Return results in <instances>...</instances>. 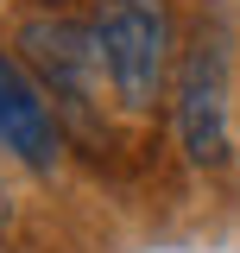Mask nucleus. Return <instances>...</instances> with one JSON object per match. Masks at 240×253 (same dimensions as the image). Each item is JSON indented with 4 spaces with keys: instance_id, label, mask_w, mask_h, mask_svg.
Wrapping results in <instances>:
<instances>
[{
    "instance_id": "obj_2",
    "label": "nucleus",
    "mask_w": 240,
    "mask_h": 253,
    "mask_svg": "<svg viewBox=\"0 0 240 253\" xmlns=\"http://www.w3.org/2000/svg\"><path fill=\"white\" fill-rule=\"evenodd\" d=\"M171 121L190 165H221L228 158V38L202 32L190 44V57L177 70V101H171Z\"/></svg>"
},
{
    "instance_id": "obj_4",
    "label": "nucleus",
    "mask_w": 240,
    "mask_h": 253,
    "mask_svg": "<svg viewBox=\"0 0 240 253\" xmlns=\"http://www.w3.org/2000/svg\"><path fill=\"white\" fill-rule=\"evenodd\" d=\"M0 146L32 171H51L63 152V133L44 108V95L32 89V76H19L13 57H0Z\"/></svg>"
},
{
    "instance_id": "obj_1",
    "label": "nucleus",
    "mask_w": 240,
    "mask_h": 253,
    "mask_svg": "<svg viewBox=\"0 0 240 253\" xmlns=\"http://www.w3.org/2000/svg\"><path fill=\"white\" fill-rule=\"evenodd\" d=\"M95 51L101 76L126 108H152L171 57V13L164 0H101L95 13Z\"/></svg>"
},
{
    "instance_id": "obj_3",
    "label": "nucleus",
    "mask_w": 240,
    "mask_h": 253,
    "mask_svg": "<svg viewBox=\"0 0 240 253\" xmlns=\"http://www.w3.org/2000/svg\"><path fill=\"white\" fill-rule=\"evenodd\" d=\"M19 51H26V63L76 108V114L95 108V70H101L95 26L70 19V13H26V19H19Z\"/></svg>"
}]
</instances>
